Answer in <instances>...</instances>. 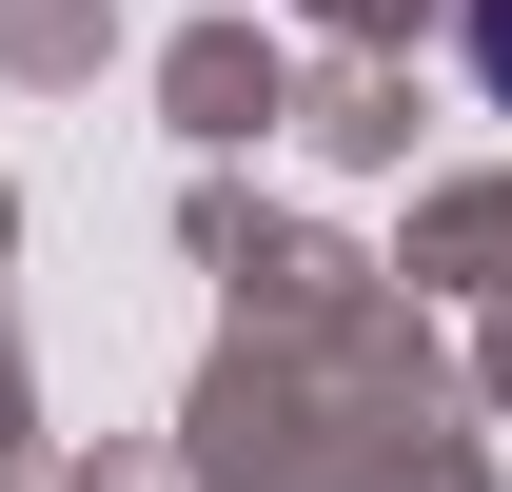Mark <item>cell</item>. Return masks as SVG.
<instances>
[{
  "instance_id": "cell-1",
  "label": "cell",
  "mask_w": 512,
  "mask_h": 492,
  "mask_svg": "<svg viewBox=\"0 0 512 492\" xmlns=\"http://www.w3.org/2000/svg\"><path fill=\"white\" fill-rule=\"evenodd\" d=\"M453 60H473V99L512 119V0H453Z\"/></svg>"
}]
</instances>
